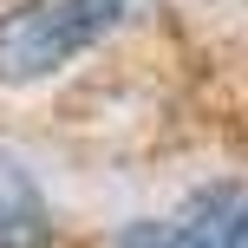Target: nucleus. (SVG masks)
Returning a JSON list of instances; mask_svg holds the SVG:
<instances>
[{
	"label": "nucleus",
	"mask_w": 248,
	"mask_h": 248,
	"mask_svg": "<svg viewBox=\"0 0 248 248\" xmlns=\"http://www.w3.org/2000/svg\"><path fill=\"white\" fill-rule=\"evenodd\" d=\"M131 13V0H26L0 20V85H33L92 52Z\"/></svg>",
	"instance_id": "f257e3e1"
},
{
	"label": "nucleus",
	"mask_w": 248,
	"mask_h": 248,
	"mask_svg": "<svg viewBox=\"0 0 248 248\" xmlns=\"http://www.w3.org/2000/svg\"><path fill=\"white\" fill-rule=\"evenodd\" d=\"M0 248H52V209L13 150H0Z\"/></svg>",
	"instance_id": "f03ea898"
},
{
	"label": "nucleus",
	"mask_w": 248,
	"mask_h": 248,
	"mask_svg": "<svg viewBox=\"0 0 248 248\" xmlns=\"http://www.w3.org/2000/svg\"><path fill=\"white\" fill-rule=\"evenodd\" d=\"M118 248H216V242L176 216V222H131V229L118 235Z\"/></svg>",
	"instance_id": "7ed1b4c3"
}]
</instances>
